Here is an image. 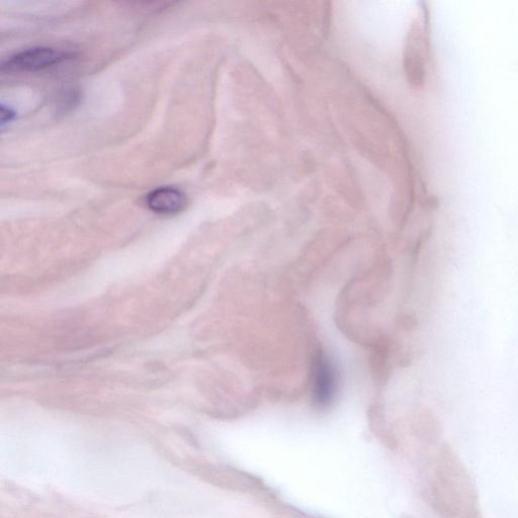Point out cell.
Listing matches in <instances>:
<instances>
[{"mask_svg":"<svg viewBox=\"0 0 518 518\" xmlns=\"http://www.w3.org/2000/svg\"><path fill=\"white\" fill-rule=\"evenodd\" d=\"M336 389V375L327 360L319 358L314 372V396L320 405H327L333 398Z\"/></svg>","mask_w":518,"mask_h":518,"instance_id":"3957f363","label":"cell"},{"mask_svg":"<svg viewBox=\"0 0 518 518\" xmlns=\"http://www.w3.org/2000/svg\"><path fill=\"white\" fill-rule=\"evenodd\" d=\"M2 125L3 127L8 124V123H11L12 121L15 120L16 118V113L9 107H6V106H2Z\"/></svg>","mask_w":518,"mask_h":518,"instance_id":"277c9868","label":"cell"},{"mask_svg":"<svg viewBox=\"0 0 518 518\" xmlns=\"http://www.w3.org/2000/svg\"><path fill=\"white\" fill-rule=\"evenodd\" d=\"M70 58L64 51L51 47H34L9 57L2 64L4 72H38Z\"/></svg>","mask_w":518,"mask_h":518,"instance_id":"6da1fadb","label":"cell"},{"mask_svg":"<svg viewBox=\"0 0 518 518\" xmlns=\"http://www.w3.org/2000/svg\"><path fill=\"white\" fill-rule=\"evenodd\" d=\"M145 203L154 213L174 215L184 211L188 205L186 195L174 187H161L150 192Z\"/></svg>","mask_w":518,"mask_h":518,"instance_id":"7a4b0ae2","label":"cell"}]
</instances>
